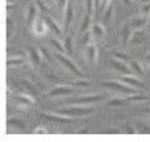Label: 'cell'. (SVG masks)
I'll return each mask as SVG.
<instances>
[{
  "instance_id": "cell-1",
  "label": "cell",
  "mask_w": 150,
  "mask_h": 142,
  "mask_svg": "<svg viewBox=\"0 0 150 142\" xmlns=\"http://www.w3.org/2000/svg\"><path fill=\"white\" fill-rule=\"evenodd\" d=\"M102 85L105 87L112 89V91L118 92V93L122 94H135L136 93V89L128 87V84L126 85V83H119V82H102Z\"/></svg>"
},
{
  "instance_id": "cell-2",
  "label": "cell",
  "mask_w": 150,
  "mask_h": 142,
  "mask_svg": "<svg viewBox=\"0 0 150 142\" xmlns=\"http://www.w3.org/2000/svg\"><path fill=\"white\" fill-rule=\"evenodd\" d=\"M93 112V109L91 107H70V109H64V110H58L60 115H66V116H84L88 114Z\"/></svg>"
},
{
  "instance_id": "cell-3",
  "label": "cell",
  "mask_w": 150,
  "mask_h": 142,
  "mask_svg": "<svg viewBox=\"0 0 150 142\" xmlns=\"http://www.w3.org/2000/svg\"><path fill=\"white\" fill-rule=\"evenodd\" d=\"M54 56H56V58H57V60L60 61V62H61L62 65H64L65 67H67V69L70 70L73 74H75V75H76V76H79V78H82V76H83L82 70H80L79 67L76 66V63L73 62V61H71L70 58L65 57V56H62V54H60V53H56Z\"/></svg>"
},
{
  "instance_id": "cell-4",
  "label": "cell",
  "mask_w": 150,
  "mask_h": 142,
  "mask_svg": "<svg viewBox=\"0 0 150 142\" xmlns=\"http://www.w3.org/2000/svg\"><path fill=\"white\" fill-rule=\"evenodd\" d=\"M48 25H47L44 17L40 18V17H36L33 22V32L35 34L36 36H43L45 35V32L48 31Z\"/></svg>"
},
{
  "instance_id": "cell-5",
  "label": "cell",
  "mask_w": 150,
  "mask_h": 142,
  "mask_svg": "<svg viewBox=\"0 0 150 142\" xmlns=\"http://www.w3.org/2000/svg\"><path fill=\"white\" fill-rule=\"evenodd\" d=\"M110 65L114 70L119 71L122 74H126V75H132L133 71L131 69V66L124 63V61H120V60H115V58H111L110 60Z\"/></svg>"
},
{
  "instance_id": "cell-6",
  "label": "cell",
  "mask_w": 150,
  "mask_h": 142,
  "mask_svg": "<svg viewBox=\"0 0 150 142\" xmlns=\"http://www.w3.org/2000/svg\"><path fill=\"white\" fill-rule=\"evenodd\" d=\"M104 100V96H84V97H79L75 98V100L70 101L69 105H86V103H93L97 102V101H102Z\"/></svg>"
},
{
  "instance_id": "cell-7",
  "label": "cell",
  "mask_w": 150,
  "mask_h": 142,
  "mask_svg": "<svg viewBox=\"0 0 150 142\" xmlns=\"http://www.w3.org/2000/svg\"><path fill=\"white\" fill-rule=\"evenodd\" d=\"M86 53H87V60L89 65H93L97 60V45L95 43H91L89 45L86 47Z\"/></svg>"
},
{
  "instance_id": "cell-8",
  "label": "cell",
  "mask_w": 150,
  "mask_h": 142,
  "mask_svg": "<svg viewBox=\"0 0 150 142\" xmlns=\"http://www.w3.org/2000/svg\"><path fill=\"white\" fill-rule=\"evenodd\" d=\"M75 93V89L71 87H56L49 92V96L54 97V96H67Z\"/></svg>"
},
{
  "instance_id": "cell-9",
  "label": "cell",
  "mask_w": 150,
  "mask_h": 142,
  "mask_svg": "<svg viewBox=\"0 0 150 142\" xmlns=\"http://www.w3.org/2000/svg\"><path fill=\"white\" fill-rule=\"evenodd\" d=\"M14 101L17 102L20 106H31V105L35 103V100L30 97V96H23V94H16L14 96Z\"/></svg>"
},
{
  "instance_id": "cell-10",
  "label": "cell",
  "mask_w": 150,
  "mask_h": 142,
  "mask_svg": "<svg viewBox=\"0 0 150 142\" xmlns=\"http://www.w3.org/2000/svg\"><path fill=\"white\" fill-rule=\"evenodd\" d=\"M122 82L126 83V84H128V85H132V87H141V88H144V83L140 82L137 78H133L132 75L123 76V78H122Z\"/></svg>"
},
{
  "instance_id": "cell-11",
  "label": "cell",
  "mask_w": 150,
  "mask_h": 142,
  "mask_svg": "<svg viewBox=\"0 0 150 142\" xmlns=\"http://www.w3.org/2000/svg\"><path fill=\"white\" fill-rule=\"evenodd\" d=\"M44 20H45V22H47V25H48L49 29H51L52 31L56 34V35H60V34H61V29H60V26L57 25V22H56V21L53 20L51 16H44Z\"/></svg>"
},
{
  "instance_id": "cell-12",
  "label": "cell",
  "mask_w": 150,
  "mask_h": 142,
  "mask_svg": "<svg viewBox=\"0 0 150 142\" xmlns=\"http://www.w3.org/2000/svg\"><path fill=\"white\" fill-rule=\"evenodd\" d=\"M43 116L49 120H53V122H58V123H73L74 120L70 118V116H58V115H52V114H43Z\"/></svg>"
},
{
  "instance_id": "cell-13",
  "label": "cell",
  "mask_w": 150,
  "mask_h": 142,
  "mask_svg": "<svg viewBox=\"0 0 150 142\" xmlns=\"http://www.w3.org/2000/svg\"><path fill=\"white\" fill-rule=\"evenodd\" d=\"M92 34H93V38L96 39H102L105 35V29L102 25L100 23H93L92 26Z\"/></svg>"
},
{
  "instance_id": "cell-14",
  "label": "cell",
  "mask_w": 150,
  "mask_h": 142,
  "mask_svg": "<svg viewBox=\"0 0 150 142\" xmlns=\"http://www.w3.org/2000/svg\"><path fill=\"white\" fill-rule=\"evenodd\" d=\"M73 5L69 3L66 9H65V29H69V26H70L71 21H73Z\"/></svg>"
},
{
  "instance_id": "cell-15",
  "label": "cell",
  "mask_w": 150,
  "mask_h": 142,
  "mask_svg": "<svg viewBox=\"0 0 150 142\" xmlns=\"http://www.w3.org/2000/svg\"><path fill=\"white\" fill-rule=\"evenodd\" d=\"M146 22H148V17H145V16L133 18V20L131 21V27H132V29H141Z\"/></svg>"
},
{
  "instance_id": "cell-16",
  "label": "cell",
  "mask_w": 150,
  "mask_h": 142,
  "mask_svg": "<svg viewBox=\"0 0 150 142\" xmlns=\"http://www.w3.org/2000/svg\"><path fill=\"white\" fill-rule=\"evenodd\" d=\"M29 52H30V57H31V61H33V63L34 65H39L40 61H42L43 56L40 54L39 52H38L36 48H33V47L29 48Z\"/></svg>"
},
{
  "instance_id": "cell-17",
  "label": "cell",
  "mask_w": 150,
  "mask_h": 142,
  "mask_svg": "<svg viewBox=\"0 0 150 142\" xmlns=\"http://www.w3.org/2000/svg\"><path fill=\"white\" fill-rule=\"evenodd\" d=\"M36 12H38V9L35 5H30L29 7V13H27V23L29 25H33L34 22V20L36 18Z\"/></svg>"
},
{
  "instance_id": "cell-18",
  "label": "cell",
  "mask_w": 150,
  "mask_h": 142,
  "mask_svg": "<svg viewBox=\"0 0 150 142\" xmlns=\"http://www.w3.org/2000/svg\"><path fill=\"white\" fill-rule=\"evenodd\" d=\"M23 62V58L22 57H8V60H7V65H8V67H11V66H17V65H21Z\"/></svg>"
},
{
  "instance_id": "cell-19",
  "label": "cell",
  "mask_w": 150,
  "mask_h": 142,
  "mask_svg": "<svg viewBox=\"0 0 150 142\" xmlns=\"http://www.w3.org/2000/svg\"><path fill=\"white\" fill-rule=\"evenodd\" d=\"M145 40V35H144L142 31H137L132 38V44H140L141 41Z\"/></svg>"
},
{
  "instance_id": "cell-20",
  "label": "cell",
  "mask_w": 150,
  "mask_h": 142,
  "mask_svg": "<svg viewBox=\"0 0 150 142\" xmlns=\"http://www.w3.org/2000/svg\"><path fill=\"white\" fill-rule=\"evenodd\" d=\"M129 66H131V69H132L133 72H137L139 75H142V69H141V65H140L139 62H136V61H131L129 62Z\"/></svg>"
},
{
  "instance_id": "cell-21",
  "label": "cell",
  "mask_w": 150,
  "mask_h": 142,
  "mask_svg": "<svg viewBox=\"0 0 150 142\" xmlns=\"http://www.w3.org/2000/svg\"><path fill=\"white\" fill-rule=\"evenodd\" d=\"M92 38H93V34H92V32L86 31V34L83 35V39H82V44L84 45V47L89 45L91 43H92Z\"/></svg>"
},
{
  "instance_id": "cell-22",
  "label": "cell",
  "mask_w": 150,
  "mask_h": 142,
  "mask_svg": "<svg viewBox=\"0 0 150 142\" xmlns=\"http://www.w3.org/2000/svg\"><path fill=\"white\" fill-rule=\"evenodd\" d=\"M51 43H52L53 47L57 48V51H58V52H61V53H64V52H65V53H66V49H65V47H62L61 43L58 41V40H56V39H51Z\"/></svg>"
},
{
  "instance_id": "cell-23",
  "label": "cell",
  "mask_w": 150,
  "mask_h": 142,
  "mask_svg": "<svg viewBox=\"0 0 150 142\" xmlns=\"http://www.w3.org/2000/svg\"><path fill=\"white\" fill-rule=\"evenodd\" d=\"M89 20H91V14L87 13L86 16H84V20H83V25H82V29H80V31L84 32L87 29H88L89 26Z\"/></svg>"
},
{
  "instance_id": "cell-24",
  "label": "cell",
  "mask_w": 150,
  "mask_h": 142,
  "mask_svg": "<svg viewBox=\"0 0 150 142\" xmlns=\"http://www.w3.org/2000/svg\"><path fill=\"white\" fill-rule=\"evenodd\" d=\"M36 3H38V7L40 8V11H42V12H44V14H45V16H51V12H49V9L47 8V5H45L44 3L42 1V0H38Z\"/></svg>"
},
{
  "instance_id": "cell-25",
  "label": "cell",
  "mask_w": 150,
  "mask_h": 142,
  "mask_svg": "<svg viewBox=\"0 0 150 142\" xmlns=\"http://www.w3.org/2000/svg\"><path fill=\"white\" fill-rule=\"evenodd\" d=\"M65 49H66V52L69 54L73 53V44H71V38L70 36H67V38L65 39Z\"/></svg>"
},
{
  "instance_id": "cell-26",
  "label": "cell",
  "mask_w": 150,
  "mask_h": 142,
  "mask_svg": "<svg viewBox=\"0 0 150 142\" xmlns=\"http://www.w3.org/2000/svg\"><path fill=\"white\" fill-rule=\"evenodd\" d=\"M56 4H57V7L61 12H65V9L69 4V0H56Z\"/></svg>"
},
{
  "instance_id": "cell-27",
  "label": "cell",
  "mask_w": 150,
  "mask_h": 142,
  "mask_svg": "<svg viewBox=\"0 0 150 142\" xmlns=\"http://www.w3.org/2000/svg\"><path fill=\"white\" fill-rule=\"evenodd\" d=\"M111 12H112V5L110 4V5H109V8L106 9L105 16H104V22H105V23H108L109 21H110V18H111Z\"/></svg>"
},
{
  "instance_id": "cell-28",
  "label": "cell",
  "mask_w": 150,
  "mask_h": 142,
  "mask_svg": "<svg viewBox=\"0 0 150 142\" xmlns=\"http://www.w3.org/2000/svg\"><path fill=\"white\" fill-rule=\"evenodd\" d=\"M86 7H87V13L92 14V11L95 8V1L93 0H86Z\"/></svg>"
},
{
  "instance_id": "cell-29",
  "label": "cell",
  "mask_w": 150,
  "mask_h": 142,
  "mask_svg": "<svg viewBox=\"0 0 150 142\" xmlns=\"http://www.w3.org/2000/svg\"><path fill=\"white\" fill-rule=\"evenodd\" d=\"M129 38V26H124L123 27V43L124 44H127V40Z\"/></svg>"
},
{
  "instance_id": "cell-30",
  "label": "cell",
  "mask_w": 150,
  "mask_h": 142,
  "mask_svg": "<svg viewBox=\"0 0 150 142\" xmlns=\"http://www.w3.org/2000/svg\"><path fill=\"white\" fill-rule=\"evenodd\" d=\"M40 53H42V56L45 58V61H47V62H52V57H51V56H49L48 51H47L45 48H40Z\"/></svg>"
},
{
  "instance_id": "cell-31",
  "label": "cell",
  "mask_w": 150,
  "mask_h": 142,
  "mask_svg": "<svg viewBox=\"0 0 150 142\" xmlns=\"http://www.w3.org/2000/svg\"><path fill=\"white\" fill-rule=\"evenodd\" d=\"M148 14H150V4H148V3H146V4L141 8V16L148 17Z\"/></svg>"
},
{
  "instance_id": "cell-32",
  "label": "cell",
  "mask_w": 150,
  "mask_h": 142,
  "mask_svg": "<svg viewBox=\"0 0 150 142\" xmlns=\"http://www.w3.org/2000/svg\"><path fill=\"white\" fill-rule=\"evenodd\" d=\"M8 124H14V125H18L20 128H25V123L21 122V120H17V119H13V120L9 119L8 120Z\"/></svg>"
},
{
  "instance_id": "cell-33",
  "label": "cell",
  "mask_w": 150,
  "mask_h": 142,
  "mask_svg": "<svg viewBox=\"0 0 150 142\" xmlns=\"http://www.w3.org/2000/svg\"><path fill=\"white\" fill-rule=\"evenodd\" d=\"M22 84L25 85V87H26L27 89H30L31 92H33L34 94L36 93V89H35V87H33V84H31L30 82H27V80H22Z\"/></svg>"
},
{
  "instance_id": "cell-34",
  "label": "cell",
  "mask_w": 150,
  "mask_h": 142,
  "mask_svg": "<svg viewBox=\"0 0 150 142\" xmlns=\"http://www.w3.org/2000/svg\"><path fill=\"white\" fill-rule=\"evenodd\" d=\"M74 85H79V87H89L91 85V83L89 82H82V80H79V82H75L74 83Z\"/></svg>"
},
{
  "instance_id": "cell-35",
  "label": "cell",
  "mask_w": 150,
  "mask_h": 142,
  "mask_svg": "<svg viewBox=\"0 0 150 142\" xmlns=\"http://www.w3.org/2000/svg\"><path fill=\"white\" fill-rule=\"evenodd\" d=\"M45 133H47V131L43 127H39V128H36L35 131H34V134H45Z\"/></svg>"
},
{
  "instance_id": "cell-36",
  "label": "cell",
  "mask_w": 150,
  "mask_h": 142,
  "mask_svg": "<svg viewBox=\"0 0 150 142\" xmlns=\"http://www.w3.org/2000/svg\"><path fill=\"white\" fill-rule=\"evenodd\" d=\"M102 1H104V0H95V11H97V12H98V9L101 8Z\"/></svg>"
},
{
  "instance_id": "cell-37",
  "label": "cell",
  "mask_w": 150,
  "mask_h": 142,
  "mask_svg": "<svg viewBox=\"0 0 150 142\" xmlns=\"http://www.w3.org/2000/svg\"><path fill=\"white\" fill-rule=\"evenodd\" d=\"M127 132H128V133H137V131H135V129H131V128H128Z\"/></svg>"
},
{
  "instance_id": "cell-38",
  "label": "cell",
  "mask_w": 150,
  "mask_h": 142,
  "mask_svg": "<svg viewBox=\"0 0 150 142\" xmlns=\"http://www.w3.org/2000/svg\"><path fill=\"white\" fill-rule=\"evenodd\" d=\"M123 3H126V4H128V5H132L133 4L132 0H123Z\"/></svg>"
},
{
  "instance_id": "cell-39",
  "label": "cell",
  "mask_w": 150,
  "mask_h": 142,
  "mask_svg": "<svg viewBox=\"0 0 150 142\" xmlns=\"http://www.w3.org/2000/svg\"><path fill=\"white\" fill-rule=\"evenodd\" d=\"M150 0H141V3H144V4H146V3H149Z\"/></svg>"
},
{
  "instance_id": "cell-40",
  "label": "cell",
  "mask_w": 150,
  "mask_h": 142,
  "mask_svg": "<svg viewBox=\"0 0 150 142\" xmlns=\"http://www.w3.org/2000/svg\"><path fill=\"white\" fill-rule=\"evenodd\" d=\"M145 112H148V114H150V109H145Z\"/></svg>"
},
{
  "instance_id": "cell-41",
  "label": "cell",
  "mask_w": 150,
  "mask_h": 142,
  "mask_svg": "<svg viewBox=\"0 0 150 142\" xmlns=\"http://www.w3.org/2000/svg\"><path fill=\"white\" fill-rule=\"evenodd\" d=\"M148 22H149V26H150V14H149V20H148Z\"/></svg>"
},
{
  "instance_id": "cell-42",
  "label": "cell",
  "mask_w": 150,
  "mask_h": 142,
  "mask_svg": "<svg viewBox=\"0 0 150 142\" xmlns=\"http://www.w3.org/2000/svg\"><path fill=\"white\" fill-rule=\"evenodd\" d=\"M76 1H78V3H79V4H82V0H76Z\"/></svg>"
},
{
  "instance_id": "cell-43",
  "label": "cell",
  "mask_w": 150,
  "mask_h": 142,
  "mask_svg": "<svg viewBox=\"0 0 150 142\" xmlns=\"http://www.w3.org/2000/svg\"><path fill=\"white\" fill-rule=\"evenodd\" d=\"M148 58H149V61H150V56H149V57H148Z\"/></svg>"
}]
</instances>
